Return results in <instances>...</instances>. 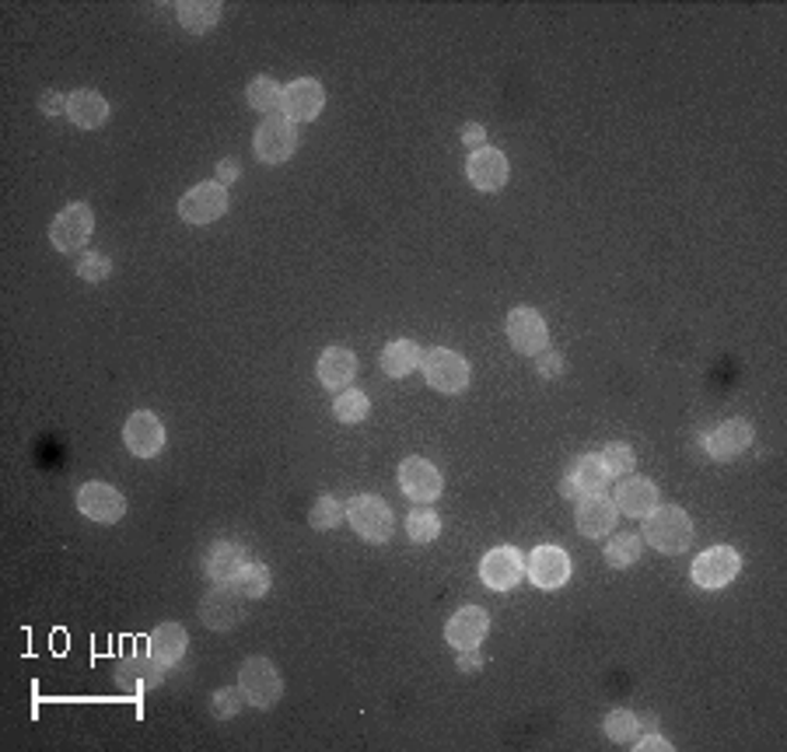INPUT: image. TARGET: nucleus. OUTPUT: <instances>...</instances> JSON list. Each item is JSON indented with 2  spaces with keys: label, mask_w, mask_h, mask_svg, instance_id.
<instances>
[{
  "label": "nucleus",
  "mask_w": 787,
  "mask_h": 752,
  "mask_svg": "<svg viewBox=\"0 0 787 752\" xmlns=\"http://www.w3.org/2000/svg\"><path fill=\"white\" fill-rule=\"evenodd\" d=\"M490 634V617L487 609L480 606H462L458 612H452L449 623H444V641L458 652H473V647H480Z\"/></svg>",
  "instance_id": "18"
},
{
  "label": "nucleus",
  "mask_w": 787,
  "mask_h": 752,
  "mask_svg": "<svg viewBox=\"0 0 787 752\" xmlns=\"http://www.w3.org/2000/svg\"><path fill=\"white\" fill-rule=\"evenodd\" d=\"M238 176H242V165H238L235 158H225V162H217V182L220 186H231Z\"/></svg>",
  "instance_id": "45"
},
{
  "label": "nucleus",
  "mask_w": 787,
  "mask_h": 752,
  "mask_svg": "<svg viewBox=\"0 0 787 752\" xmlns=\"http://www.w3.org/2000/svg\"><path fill=\"white\" fill-rule=\"evenodd\" d=\"M466 179L476 186L480 193H498L508 186L511 179V165H508V155L501 147H476L469 151V162H466Z\"/></svg>",
  "instance_id": "13"
},
{
  "label": "nucleus",
  "mask_w": 787,
  "mask_h": 752,
  "mask_svg": "<svg viewBox=\"0 0 787 752\" xmlns=\"http://www.w3.org/2000/svg\"><path fill=\"white\" fill-rule=\"evenodd\" d=\"M238 690H242L246 704L255 711H270L273 704H281L284 696V676L277 672V665L263 655H252L238 669Z\"/></svg>",
  "instance_id": "2"
},
{
  "label": "nucleus",
  "mask_w": 787,
  "mask_h": 752,
  "mask_svg": "<svg viewBox=\"0 0 787 752\" xmlns=\"http://www.w3.org/2000/svg\"><path fill=\"white\" fill-rule=\"evenodd\" d=\"M326 106V88L315 77H298L284 88V116L290 123H312Z\"/></svg>",
  "instance_id": "19"
},
{
  "label": "nucleus",
  "mask_w": 787,
  "mask_h": 752,
  "mask_svg": "<svg viewBox=\"0 0 787 752\" xmlns=\"http://www.w3.org/2000/svg\"><path fill=\"white\" fill-rule=\"evenodd\" d=\"M333 417H336L339 423H365V420L371 417V399L365 396L361 389H344V392H336Z\"/></svg>",
  "instance_id": "34"
},
{
  "label": "nucleus",
  "mask_w": 787,
  "mask_h": 752,
  "mask_svg": "<svg viewBox=\"0 0 787 752\" xmlns=\"http://www.w3.org/2000/svg\"><path fill=\"white\" fill-rule=\"evenodd\" d=\"M249 563V550L235 539H214L203 553V574L211 577V585H228L238 574V568Z\"/></svg>",
  "instance_id": "22"
},
{
  "label": "nucleus",
  "mask_w": 787,
  "mask_h": 752,
  "mask_svg": "<svg viewBox=\"0 0 787 752\" xmlns=\"http://www.w3.org/2000/svg\"><path fill=\"white\" fill-rule=\"evenodd\" d=\"M77 511L84 518L92 522H102V525H112L127 515V498L119 493L112 484H84L77 490Z\"/></svg>",
  "instance_id": "17"
},
{
  "label": "nucleus",
  "mask_w": 787,
  "mask_h": 752,
  "mask_svg": "<svg viewBox=\"0 0 787 752\" xmlns=\"http://www.w3.org/2000/svg\"><path fill=\"white\" fill-rule=\"evenodd\" d=\"M424 379L434 392H444V396H455L469 385V361L458 350L449 347H431L424 354Z\"/></svg>",
  "instance_id": "5"
},
{
  "label": "nucleus",
  "mask_w": 787,
  "mask_h": 752,
  "mask_svg": "<svg viewBox=\"0 0 787 752\" xmlns=\"http://www.w3.org/2000/svg\"><path fill=\"white\" fill-rule=\"evenodd\" d=\"M396 480H400V490H403L414 504H434V501L441 498V487H444L438 466L427 463V458H420V455L403 458Z\"/></svg>",
  "instance_id": "11"
},
{
  "label": "nucleus",
  "mask_w": 787,
  "mask_h": 752,
  "mask_svg": "<svg viewBox=\"0 0 787 752\" xmlns=\"http://www.w3.org/2000/svg\"><path fill=\"white\" fill-rule=\"evenodd\" d=\"M347 522L361 539H368L371 546H382L392 539V528H396V518H392V508L379 498V493H357V498L347 501Z\"/></svg>",
  "instance_id": "3"
},
{
  "label": "nucleus",
  "mask_w": 787,
  "mask_h": 752,
  "mask_svg": "<svg viewBox=\"0 0 787 752\" xmlns=\"http://www.w3.org/2000/svg\"><path fill=\"white\" fill-rule=\"evenodd\" d=\"M742 571V557L735 546H711V550H704L696 560H693V581L700 588H707V592H717V588H725L731 585L735 577H739Z\"/></svg>",
  "instance_id": "9"
},
{
  "label": "nucleus",
  "mask_w": 787,
  "mask_h": 752,
  "mask_svg": "<svg viewBox=\"0 0 787 752\" xmlns=\"http://www.w3.org/2000/svg\"><path fill=\"white\" fill-rule=\"evenodd\" d=\"M67 119L81 130H98V127H106V119H109V102L95 88H77L67 95Z\"/></svg>",
  "instance_id": "26"
},
{
  "label": "nucleus",
  "mask_w": 787,
  "mask_h": 752,
  "mask_svg": "<svg viewBox=\"0 0 787 752\" xmlns=\"http://www.w3.org/2000/svg\"><path fill=\"white\" fill-rule=\"evenodd\" d=\"M525 577H533V585L542 592H557L571 581V557L557 542H542L525 560Z\"/></svg>",
  "instance_id": "8"
},
{
  "label": "nucleus",
  "mask_w": 787,
  "mask_h": 752,
  "mask_svg": "<svg viewBox=\"0 0 787 752\" xmlns=\"http://www.w3.org/2000/svg\"><path fill=\"white\" fill-rule=\"evenodd\" d=\"M598 455H603L609 476H630L637 469V455H634V449H630L627 441H609Z\"/></svg>",
  "instance_id": "37"
},
{
  "label": "nucleus",
  "mask_w": 787,
  "mask_h": 752,
  "mask_svg": "<svg viewBox=\"0 0 787 752\" xmlns=\"http://www.w3.org/2000/svg\"><path fill=\"white\" fill-rule=\"evenodd\" d=\"M525 577V557L515 546H493L480 560V581L490 592H511Z\"/></svg>",
  "instance_id": "12"
},
{
  "label": "nucleus",
  "mask_w": 787,
  "mask_h": 752,
  "mask_svg": "<svg viewBox=\"0 0 787 752\" xmlns=\"http://www.w3.org/2000/svg\"><path fill=\"white\" fill-rule=\"evenodd\" d=\"M455 665H458V672L473 676V672H480V669H484V665H487V658H484V655H480V652H476V647H473V652H462V655L455 658Z\"/></svg>",
  "instance_id": "43"
},
{
  "label": "nucleus",
  "mask_w": 787,
  "mask_h": 752,
  "mask_svg": "<svg viewBox=\"0 0 787 752\" xmlns=\"http://www.w3.org/2000/svg\"><path fill=\"white\" fill-rule=\"evenodd\" d=\"M123 441H127L130 455L154 458L165 449V423L154 417L151 409H136V414H130V420L123 427Z\"/></svg>",
  "instance_id": "21"
},
{
  "label": "nucleus",
  "mask_w": 787,
  "mask_h": 752,
  "mask_svg": "<svg viewBox=\"0 0 787 752\" xmlns=\"http://www.w3.org/2000/svg\"><path fill=\"white\" fill-rule=\"evenodd\" d=\"M315 374L330 392H344L357 379V354L350 347H326L315 365Z\"/></svg>",
  "instance_id": "23"
},
{
  "label": "nucleus",
  "mask_w": 787,
  "mask_h": 752,
  "mask_svg": "<svg viewBox=\"0 0 787 752\" xmlns=\"http://www.w3.org/2000/svg\"><path fill=\"white\" fill-rule=\"evenodd\" d=\"M609 480L612 476L603 463V455H577L571 463V469L563 473L560 493L568 501H581V498H588V493H603Z\"/></svg>",
  "instance_id": "15"
},
{
  "label": "nucleus",
  "mask_w": 787,
  "mask_h": 752,
  "mask_svg": "<svg viewBox=\"0 0 787 752\" xmlns=\"http://www.w3.org/2000/svg\"><path fill=\"white\" fill-rule=\"evenodd\" d=\"M242 690H217L214 696H211V711H214V717H220V721H231V717L242 711Z\"/></svg>",
  "instance_id": "39"
},
{
  "label": "nucleus",
  "mask_w": 787,
  "mask_h": 752,
  "mask_svg": "<svg viewBox=\"0 0 787 752\" xmlns=\"http://www.w3.org/2000/svg\"><path fill=\"white\" fill-rule=\"evenodd\" d=\"M612 501H616V508L623 511V515L644 518L647 511L658 508V487L647 480V476H634V473H630L627 480L620 484V490H616Z\"/></svg>",
  "instance_id": "25"
},
{
  "label": "nucleus",
  "mask_w": 787,
  "mask_h": 752,
  "mask_svg": "<svg viewBox=\"0 0 787 752\" xmlns=\"http://www.w3.org/2000/svg\"><path fill=\"white\" fill-rule=\"evenodd\" d=\"M424 365V350L414 344V339H392L382 350V371L389 379H406Z\"/></svg>",
  "instance_id": "28"
},
{
  "label": "nucleus",
  "mask_w": 787,
  "mask_h": 752,
  "mask_svg": "<svg viewBox=\"0 0 787 752\" xmlns=\"http://www.w3.org/2000/svg\"><path fill=\"white\" fill-rule=\"evenodd\" d=\"M616 518H620V508H616V501L606 498V493H588V498L577 501V511H574L577 533L585 539L609 536L616 528Z\"/></svg>",
  "instance_id": "20"
},
{
  "label": "nucleus",
  "mask_w": 787,
  "mask_h": 752,
  "mask_svg": "<svg viewBox=\"0 0 787 752\" xmlns=\"http://www.w3.org/2000/svg\"><path fill=\"white\" fill-rule=\"evenodd\" d=\"M165 672L168 669H162L151 655L147 658H127L116 669V682L119 687H130V690H154V687H162Z\"/></svg>",
  "instance_id": "29"
},
{
  "label": "nucleus",
  "mask_w": 787,
  "mask_h": 752,
  "mask_svg": "<svg viewBox=\"0 0 787 752\" xmlns=\"http://www.w3.org/2000/svg\"><path fill=\"white\" fill-rule=\"evenodd\" d=\"M630 749H641V752H647V749H655V752H672V742L665 739V735H658V728H655V731H641V735H637V742L630 745Z\"/></svg>",
  "instance_id": "41"
},
{
  "label": "nucleus",
  "mask_w": 787,
  "mask_h": 752,
  "mask_svg": "<svg viewBox=\"0 0 787 752\" xmlns=\"http://www.w3.org/2000/svg\"><path fill=\"white\" fill-rule=\"evenodd\" d=\"M298 151V123H290L284 112L266 116L252 136V155L263 165H284Z\"/></svg>",
  "instance_id": "4"
},
{
  "label": "nucleus",
  "mask_w": 787,
  "mask_h": 752,
  "mask_svg": "<svg viewBox=\"0 0 787 752\" xmlns=\"http://www.w3.org/2000/svg\"><path fill=\"white\" fill-rule=\"evenodd\" d=\"M749 444H752V423L742 417H731L725 423H717L711 434H700V449H704L714 463H731Z\"/></svg>",
  "instance_id": "16"
},
{
  "label": "nucleus",
  "mask_w": 787,
  "mask_h": 752,
  "mask_svg": "<svg viewBox=\"0 0 787 752\" xmlns=\"http://www.w3.org/2000/svg\"><path fill=\"white\" fill-rule=\"evenodd\" d=\"M484 141H487V127L484 123H466V127H462V144H466L469 151L484 147Z\"/></svg>",
  "instance_id": "44"
},
{
  "label": "nucleus",
  "mask_w": 787,
  "mask_h": 752,
  "mask_svg": "<svg viewBox=\"0 0 787 752\" xmlns=\"http://www.w3.org/2000/svg\"><path fill=\"white\" fill-rule=\"evenodd\" d=\"M228 214V186L214 182H196L193 190L179 196V217L186 225H214L217 217Z\"/></svg>",
  "instance_id": "7"
},
{
  "label": "nucleus",
  "mask_w": 787,
  "mask_h": 752,
  "mask_svg": "<svg viewBox=\"0 0 787 752\" xmlns=\"http://www.w3.org/2000/svg\"><path fill=\"white\" fill-rule=\"evenodd\" d=\"M644 553V539L641 533H620V536H612L606 546H603V557L609 568L616 571H627V568H634V563L641 560Z\"/></svg>",
  "instance_id": "31"
},
{
  "label": "nucleus",
  "mask_w": 787,
  "mask_h": 752,
  "mask_svg": "<svg viewBox=\"0 0 787 752\" xmlns=\"http://www.w3.org/2000/svg\"><path fill=\"white\" fill-rule=\"evenodd\" d=\"M347 518V504H339L333 493H322V498L312 504L308 511V525L315 528V533H330V528H339V522Z\"/></svg>",
  "instance_id": "36"
},
{
  "label": "nucleus",
  "mask_w": 787,
  "mask_h": 752,
  "mask_svg": "<svg viewBox=\"0 0 787 752\" xmlns=\"http://www.w3.org/2000/svg\"><path fill=\"white\" fill-rule=\"evenodd\" d=\"M641 522H644L641 539L665 557H679L693 546V522L687 511L676 504H658L655 511H647Z\"/></svg>",
  "instance_id": "1"
},
{
  "label": "nucleus",
  "mask_w": 787,
  "mask_h": 752,
  "mask_svg": "<svg viewBox=\"0 0 787 752\" xmlns=\"http://www.w3.org/2000/svg\"><path fill=\"white\" fill-rule=\"evenodd\" d=\"M270 568L266 563H260V560H249V563H242V568H238V574L228 581V585L242 595V598H249V602H255V598H263L266 592H270Z\"/></svg>",
  "instance_id": "30"
},
{
  "label": "nucleus",
  "mask_w": 787,
  "mask_h": 752,
  "mask_svg": "<svg viewBox=\"0 0 787 752\" xmlns=\"http://www.w3.org/2000/svg\"><path fill=\"white\" fill-rule=\"evenodd\" d=\"M536 371H539V379H563L568 361L553 350H542V354H536Z\"/></svg>",
  "instance_id": "40"
},
{
  "label": "nucleus",
  "mask_w": 787,
  "mask_h": 752,
  "mask_svg": "<svg viewBox=\"0 0 787 752\" xmlns=\"http://www.w3.org/2000/svg\"><path fill=\"white\" fill-rule=\"evenodd\" d=\"M220 11H225L220 0H179L176 19L186 32H193V36H207V32L220 22Z\"/></svg>",
  "instance_id": "27"
},
{
  "label": "nucleus",
  "mask_w": 787,
  "mask_h": 752,
  "mask_svg": "<svg viewBox=\"0 0 787 752\" xmlns=\"http://www.w3.org/2000/svg\"><path fill=\"white\" fill-rule=\"evenodd\" d=\"M77 277L88 284H102L112 277V260L106 252H84L77 260Z\"/></svg>",
  "instance_id": "38"
},
{
  "label": "nucleus",
  "mask_w": 787,
  "mask_h": 752,
  "mask_svg": "<svg viewBox=\"0 0 787 752\" xmlns=\"http://www.w3.org/2000/svg\"><path fill=\"white\" fill-rule=\"evenodd\" d=\"M246 602L249 598H242L231 585H214L200 602V620L217 634H225V630H235L246 620Z\"/></svg>",
  "instance_id": "14"
},
{
  "label": "nucleus",
  "mask_w": 787,
  "mask_h": 752,
  "mask_svg": "<svg viewBox=\"0 0 787 752\" xmlns=\"http://www.w3.org/2000/svg\"><path fill=\"white\" fill-rule=\"evenodd\" d=\"M186 647H190V634H186L182 623H162L151 630L147 637V655L162 665V669H176L182 661Z\"/></svg>",
  "instance_id": "24"
},
{
  "label": "nucleus",
  "mask_w": 787,
  "mask_h": 752,
  "mask_svg": "<svg viewBox=\"0 0 787 752\" xmlns=\"http://www.w3.org/2000/svg\"><path fill=\"white\" fill-rule=\"evenodd\" d=\"M603 731H606V739L616 742V745H634L637 742V735H641V717L634 711H623V707H616L606 714V721H603Z\"/></svg>",
  "instance_id": "32"
},
{
  "label": "nucleus",
  "mask_w": 787,
  "mask_h": 752,
  "mask_svg": "<svg viewBox=\"0 0 787 752\" xmlns=\"http://www.w3.org/2000/svg\"><path fill=\"white\" fill-rule=\"evenodd\" d=\"M246 98H249V106L263 116H277L284 109V88L273 77H255L246 88Z\"/></svg>",
  "instance_id": "33"
},
{
  "label": "nucleus",
  "mask_w": 787,
  "mask_h": 752,
  "mask_svg": "<svg viewBox=\"0 0 787 752\" xmlns=\"http://www.w3.org/2000/svg\"><path fill=\"white\" fill-rule=\"evenodd\" d=\"M406 536H409V542H417V546L434 542L441 536V518L427 504H417L406 515Z\"/></svg>",
  "instance_id": "35"
},
{
  "label": "nucleus",
  "mask_w": 787,
  "mask_h": 752,
  "mask_svg": "<svg viewBox=\"0 0 787 752\" xmlns=\"http://www.w3.org/2000/svg\"><path fill=\"white\" fill-rule=\"evenodd\" d=\"M655 728H658V714H647L641 721V731H655Z\"/></svg>",
  "instance_id": "46"
},
{
  "label": "nucleus",
  "mask_w": 787,
  "mask_h": 752,
  "mask_svg": "<svg viewBox=\"0 0 787 752\" xmlns=\"http://www.w3.org/2000/svg\"><path fill=\"white\" fill-rule=\"evenodd\" d=\"M95 231V211L88 203H67V207L53 217L49 225V242H53L57 252H81L88 246V238Z\"/></svg>",
  "instance_id": "6"
},
{
  "label": "nucleus",
  "mask_w": 787,
  "mask_h": 752,
  "mask_svg": "<svg viewBox=\"0 0 787 752\" xmlns=\"http://www.w3.org/2000/svg\"><path fill=\"white\" fill-rule=\"evenodd\" d=\"M39 112H43V116H60V112H67V95H60V92H43V95H39Z\"/></svg>",
  "instance_id": "42"
},
{
  "label": "nucleus",
  "mask_w": 787,
  "mask_h": 752,
  "mask_svg": "<svg viewBox=\"0 0 787 752\" xmlns=\"http://www.w3.org/2000/svg\"><path fill=\"white\" fill-rule=\"evenodd\" d=\"M504 330H508V344L525 357H536V354H542L546 347H550L546 319L536 309H528V305H518V309L508 312Z\"/></svg>",
  "instance_id": "10"
}]
</instances>
